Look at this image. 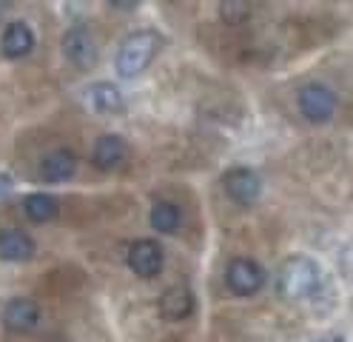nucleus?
Returning <instances> with one entry per match:
<instances>
[{
    "label": "nucleus",
    "instance_id": "9d476101",
    "mask_svg": "<svg viewBox=\"0 0 353 342\" xmlns=\"http://www.w3.org/2000/svg\"><path fill=\"white\" fill-rule=\"evenodd\" d=\"M60 49H63V57L69 60L72 66H77V68H92L97 63L94 35L88 32L83 23H77V26H72V29H65V35L60 40Z\"/></svg>",
    "mask_w": 353,
    "mask_h": 342
},
{
    "label": "nucleus",
    "instance_id": "4468645a",
    "mask_svg": "<svg viewBox=\"0 0 353 342\" xmlns=\"http://www.w3.org/2000/svg\"><path fill=\"white\" fill-rule=\"evenodd\" d=\"M85 100L94 111L100 114H108V117H114V114H123L125 111V100H123V91L117 88V83L112 80H97L85 88Z\"/></svg>",
    "mask_w": 353,
    "mask_h": 342
},
{
    "label": "nucleus",
    "instance_id": "dca6fc26",
    "mask_svg": "<svg viewBox=\"0 0 353 342\" xmlns=\"http://www.w3.org/2000/svg\"><path fill=\"white\" fill-rule=\"evenodd\" d=\"M23 214L32 222H49L60 214V197L49 191H32L23 197Z\"/></svg>",
    "mask_w": 353,
    "mask_h": 342
},
{
    "label": "nucleus",
    "instance_id": "f8f14e48",
    "mask_svg": "<svg viewBox=\"0 0 353 342\" xmlns=\"http://www.w3.org/2000/svg\"><path fill=\"white\" fill-rule=\"evenodd\" d=\"M37 35L32 29V23L26 20H12L6 23V29L0 32V55L6 60H23L34 52Z\"/></svg>",
    "mask_w": 353,
    "mask_h": 342
},
{
    "label": "nucleus",
    "instance_id": "423d86ee",
    "mask_svg": "<svg viewBox=\"0 0 353 342\" xmlns=\"http://www.w3.org/2000/svg\"><path fill=\"white\" fill-rule=\"evenodd\" d=\"M125 265L131 274H137L143 280H154L165 265V251L154 237H140L128 245L125 251Z\"/></svg>",
    "mask_w": 353,
    "mask_h": 342
},
{
    "label": "nucleus",
    "instance_id": "7ed1b4c3",
    "mask_svg": "<svg viewBox=\"0 0 353 342\" xmlns=\"http://www.w3.org/2000/svg\"><path fill=\"white\" fill-rule=\"evenodd\" d=\"M336 106H339V97L327 83L311 80V83L299 86V91H296V108H299L302 117L307 123H314V126H322V123L334 120Z\"/></svg>",
    "mask_w": 353,
    "mask_h": 342
},
{
    "label": "nucleus",
    "instance_id": "2eb2a0df",
    "mask_svg": "<svg viewBox=\"0 0 353 342\" xmlns=\"http://www.w3.org/2000/svg\"><path fill=\"white\" fill-rule=\"evenodd\" d=\"M148 225L157 234H163V237L176 234V231H180V225H183L180 205L171 202V200H157V202L151 205V211H148Z\"/></svg>",
    "mask_w": 353,
    "mask_h": 342
},
{
    "label": "nucleus",
    "instance_id": "f257e3e1",
    "mask_svg": "<svg viewBox=\"0 0 353 342\" xmlns=\"http://www.w3.org/2000/svg\"><path fill=\"white\" fill-rule=\"evenodd\" d=\"M163 43H165L163 35L154 32V29H137V32H131V35L123 40L120 52H117V60H114L117 77H123V80L140 77L145 68H148L154 60H157Z\"/></svg>",
    "mask_w": 353,
    "mask_h": 342
},
{
    "label": "nucleus",
    "instance_id": "0eeeda50",
    "mask_svg": "<svg viewBox=\"0 0 353 342\" xmlns=\"http://www.w3.org/2000/svg\"><path fill=\"white\" fill-rule=\"evenodd\" d=\"M0 323H3V328L9 334L26 336V334L40 328L43 311H40V305L32 300V296H12V300H6L3 311H0Z\"/></svg>",
    "mask_w": 353,
    "mask_h": 342
},
{
    "label": "nucleus",
    "instance_id": "1a4fd4ad",
    "mask_svg": "<svg viewBox=\"0 0 353 342\" xmlns=\"http://www.w3.org/2000/svg\"><path fill=\"white\" fill-rule=\"evenodd\" d=\"M77 151L74 149H65V146H57L52 151H46L40 157L37 163V180L46 182V186H60V182L72 180L77 174Z\"/></svg>",
    "mask_w": 353,
    "mask_h": 342
},
{
    "label": "nucleus",
    "instance_id": "a211bd4d",
    "mask_svg": "<svg viewBox=\"0 0 353 342\" xmlns=\"http://www.w3.org/2000/svg\"><path fill=\"white\" fill-rule=\"evenodd\" d=\"M14 189L12 174H0V197H9V191Z\"/></svg>",
    "mask_w": 353,
    "mask_h": 342
},
{
    "label": "nucleus",
    "instance_id": "6e6552de",
    "mask_svg": "<svg viewBox=\"0 0 353 342\" xmlns=\"http://www.w3.org/2000/svg\"><path fill=\"white\" fill-rule=\"evenodd\" d=\"M223 191L231 202L248 209L262 197V177L248 166H234L223 174Z\"/></svg>",
    "mask_w": 353,
    "mask_h": 342
},
{
    "label": "nucleus",
    "instance_id": "f03ea898",
    "mask_svg": "<svg viewBox=\"0 0 353 342\" xmlns=\"http://www.w3.org/2000/svg\"><path fill=\"white\" fill-rule=\"evenodd\" d=\"M276 283H279L282 296H288V300H294V303L314 300V296L322 291V268L311 257L294 254L279 265Z\"/></svg>",
    "mask_w": 353,
    "mask_h": 342
},
{
    "label": "nucleus",
    "instance_id": "9b49d317",
    "mask_svg": "<svg viewBox=\"0 0 353 342\" xmlns=\"http://www.w3.org/2000/svg\"><path fill=\"white\" fill-rule=\"evenodd\" d=\"M157 308H160V316L168 319V323H185L196 311V294L185 283H174L163 291Z\"/></svg>",
    "mask_w": 353,
    "mask_h": 342
},
{
    "label": "nucleus",
    "instance_id": "ddd939ff",
    "mask_svg": "<svg viewBox=\"0 0 353 342\" xmlns=\"http://www.w3.org/2000/svg\"><path fill=\"white\" fill-rule=\"evenodd\" d=\"M37 254V240L23 228H0V260L3 263H29Z\"/></svg>",
    "mask_w": 353,
    "mask_h": 342
},
{
    "label": "nucleus",
    "instance_id": "39448f33",
    "mask_svg": "<svg viewBox=\"0 0 353 342\" xmlns=\"http://www.w3.org/2000/svg\"><path fill=\"white\" fill-rule=\"evenodd\" d=\"M131 163V146L125 143L123 134L105 131L100 134L92 146V166L100 169L103 174H117Z\"/></svg>",
    "mask_w": 353,
    "mask_h": 342
},
{
    "label": "nucleus",
    "instance_id": "20e7f679",
    "mask_svg": "<svg viewBox=\"0 0 353 342\" xmlns=\"http://www.w3.org/2000/svg\"><path fill=\"white\" fill-rule=\"evenodd\" d=\"M268 283V271L254 257H231L225 265V285L234 296H254Z\"/></svg>",
    "mask_w": 353,
    "mask_h": 342
},
{
    "label": "nucleus",
    "instance_id": "6ab92c4d",
    "mask_svg": "<svg viewBox=\"0 0 353 342\" xmlns=\"http://www.w3.org/2000/svg\"><path fill=\"white\" fill-rule=\"evenodd\" d=\"M314 342H347V339L339 336V334H325V336H316Z\"/></svg>",
    "mask_w": 353,
    "mask_h": 342
},
{
    "label": "nucleus",
    "instance_id": "f3484780",
    "mask_svg": "<svg viewBox=\"0 0 353 342\" xmlns=\"http://www.w3.org/2000/svg\"><path fill=\"white\" fill-rule=\"evenodd\" d=\"M219 20L228 23V26H239V23H245L251 17V6L242 3V0H225V3H219Z\"/></svg>",
    "mask_w": 353,
    "mask_h": 342
}]
</instances>
